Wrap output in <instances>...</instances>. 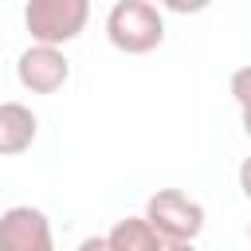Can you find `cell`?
Masks as SVG:
<instances>
[{
	"instance_id": "obj_3",
	"label": "cell",
	"mask_w": 251,
	"mask_h": 251,
	"mask_svg": "<svg viewBox=\"0 0 251 251\" xmlns=\"http://www.w3.org/2000/svg\"><path fill=\"white\" fill-rule=\"evenodd\" d=\"M149 227L161 235V239H188L196 243V235L204 231V204L196 196H188L184 188H157L149 200H145V212Z\"/></svg>"
},
{
	"instance_id": "obj_6",
	"label": "cell",
	"mask_w": 251,
	"mask_h": 251,
	"mask_svg": "<svg viewBox=\"0 0 251 251\" xmlns=\"http://www.w3.org/2000/svg\"><path fill=\"white\" fill-rule=\"evenodd\" d=\"M39 118L24 102H0V157H20L35 145Z\"/></svg>"
},
{
	"instance_id": "obj_10",
	"label": "cell",
	"mask_w": 251,
	"mask_h": 251,
	"mask_svg": "<svg viewBox=\"0 0 251 251\" xmlns=\"http://www.w3.org/2000/svg\"><path fill=\"white\" fill-rule=\"evenodd\" d=\"M235 176H239V192L251 200V157H243V161H239V173H235Z\"/></svg>"
},
{
	"instance_id": "obj_7",
	"label": "cell",
	"mask_w": 251,
	"mask_h": 251,
	"mask_svg": "<svg viewBox=\"0 0 251 251\" xmlns=\"http://www.w3.org/2000/svg\"><path fill=\"white\" fill-rule=\"evenodd\" d=\"M106 239H110L114 251H161V243H165V239L149 227L145 216H126V220H118V224L106 231Z\"/></svg>"
},
{
	"instance_id": "obj_14",
	"label": "cell",
	"mask_w": 251,
	"mask_h": 251,
	"mask_svg": "<svg viewBox=\"0 0 251 251\" xmlns=\"http://www.w3.org/2000/svg\"><path fill=\"white\" fill-rule=\"evenodd\" d=\"M247 239H251V224H247Z\"/></svg>"
},
{
	"instance_id": "obj_4",
	"label": "cell",
	"mask_w": 251,
	"mask_h": 251,
	"mask_svg": "<svg viewBox=\"0 0 251 251\" xmlns=\"http://www.w3.org/2000/svg\"><path fill=\"white\" fill-rule=\"evenodd\" d=\"M0 251H55V231L43 208L12 204L0 212Z\"/></svg>"
},
{
	"instance_id": "obj_8",
	"label": "cell",
	"mask_w": 251,
	"mask_h": 251,
	"mask_svg": "<svg viewBox=\"0 0 251 251\" xmlns=\"http://www.w3.org/2000/svg\"><path fill=\"white\" fill-rule=\"evenodd\" d=\"M227 90H231V98L239 102V110H243V106H251V63H247V67H239V71H231Z\"/></svg>"
},
{
	"instance_id": "obj_13",
	"label": "cell",
	"mask_w": 251,
	"mask_h": 251,
	"mask_svg": "<svg viewBox=\"0 0 251 251\" xmlns=\"http://www.w3.org/2000/svg\"><path fill=\"white\" fill-rule=\"evenodd\" d=\"M239 118H243V133L251 137V106H243V110H239Z\"/></svg>"
},
{
	"instance_id": "obj_9",
	"label": "cell",
	"mask_w": 251,
	"mask_h": 251,
	"mask_svg": "<svg viewBox=\"0 0 251 251\" xmlns=\"http://www.w3.org/2000/svg\"><path fill=\"white\" fill-rule=\"evenodd\" d=\"M157 4H165V8L176 12V16H196V12L212 8V0H157Z\"/></svg>"
},
{
	"instance_id": "obj_1",
	"label": "cell",
	"mask_w": 251,
	"mask_h": 251,
	"mask_svg": "<svg viewBox=\"0 0 251 251\" xmlns=\"http://www.w3.org/2000/svg\"><path fill=\"white\" fill-rule=\"evenodd\" d=\"M106 39L122 55H149L165 43V16L153 0H118L106 12Z\"/></svg>"
},
{
	"instance_id": "obj_2",
	"label": "cell",
	"mask_w": 251,
	"mask_h": 251,
	"mask_svg": "<svg viewBox=\"0 0 251 251\" xmlns=\"http://www.w3.org/2000/svg\"><path fill=\"white\" fill-rule=\"evenodd\" d=\"M90 24V0H27L24 4V27L31 43L63 47L78 39Z\"/></svg>"
},
{
	"instance_id": "obj_11",
	"label": "cell",
	"mask_w": 251,
	"mask_h": 251,
	"mask_svg": "<svg viewBox=\"0 0 251 251\" xmlns=\"http://www.w3.org/2000/svg\"><path fill=\"white\" fill-rule=\"evenodd\" d=\"M78 251H114V247H110L106 235H86V239L78 243Z\"/></svg>"
},
{
	"instance_id": "obj_12",
	"label": "cell",
	"mask_w": 251,
	"mask_h": 251,
	"mask_svg": "<svg viewBox=\"0 0 251 251\" xmlns=\"http://www.w3.org/2000/svg\"><path fill=\"white\" fill-rule=\"evenodd\" d=\"M161 251H196V243H188V239H165Z\"/></svg>"
},
{
	"instance_id": "obj_5",
	"label": "cell",
	"mask_w": 251,
	"mask_h": 251,
	"mask_svg": "<svg viewBox=\"0 0 251 251\" xmlns=\"http://www.w3.org/2000/svg\"><path fill=\"white\" fill-rule=\"evenodd\" d=\"M16 78L27 94H55L67 86L71 78V59L63 55V47L51 43H31L20 59H16Z\"/></svg>"
}]
</instances>
